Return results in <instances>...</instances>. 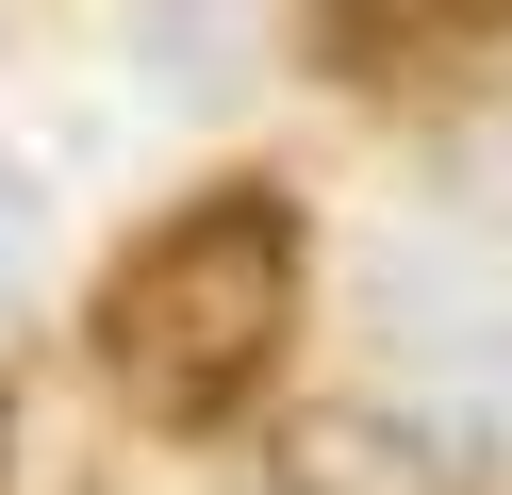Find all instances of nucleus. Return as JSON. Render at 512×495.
<instances>
[{
    "mask_svg": "<svg viewBox=\"0 0 512 495\" xmlns=\"http://www.w3.org/2000/svg\"><path fill=\"white\" fill-rule=\"evenodd\" d=\"M298 281H314V231L281 182H215L182 198L166 231H133L100 281V380L133 396L149 429H232L248 396H265L281 330H298Z\"/></svg>",
    "mask_w": 512,
    "mask_h": 495,
    "instance_id": "f257e3e1",
    "label": "nucleus"
},
{
    "mask_svg": "<svg viewBox=\"0 0 512 495\" xmlns=\"http://www.w3.org/2000/svg\"><path fill=\"white\" fill-rule=\"evenodd\" d=\"M265 479L281 495H479V429L413 413V396H314Z\"/></svg>",
    "mask_w": 512,
    "mask_h": 495,
    "instance_id": "f03ea898",
    "label": "nucleus"
},
{
    "mask_svg": "<svg viewBox=\"0 0 512 495\" xmlns=\"http://www.w3.org/2000/svg\"><path fill=\"white\" fill-rule=\"evenodd\" d=\"M331 66H446L479 33H512V0H298Z\"/></svg>",
    "mask_w": 512,
    "mask_h": 495,
    "instance_id": "7ed1b4c3",
    "label": "nucleus"
},
{
    "mask_svg": "<svg viewBox=\"0 0 512 495\" xmlns=\"http://www.w3.org/2000/svg\"><path fill=\"white\" fill-rule=\"evenodd\" d=\"M149 83L166 99H232L248 83V0H149Z\"/></svg>",
    "mask_w": 512,
    "mask_h": 495,
    "instance_id": "20e7f679",
    "label": "nucleus"
},
{
    "mask_svg": "<svg viewBox=\"0 0 512 495\" xmlns=\"http://www.w3.org/2000/svg\"><path fill=\"white\" fill-rule=\"evenodd\" d=\"M430 182H446V215H463V231H512V83L430 149Z\"/></svg>",
    "mask_w": 512,
    "mask_h": 495,
    "instance_id": "39448f33",
    "label": "nucleus"
},
{
    "mask_svg": "<svg viewBox=\"0 0 512 495\" xmlns=\"http://www.w3.org/2000/svg\"><path fill=\"white\" fill-rule=\"evenodd\" d=\"M17 281H34V165L0 149V297H17Z\"/></svg>",
    "mask_w": 512,
    "mask_h": 495,
    "instance_id": "423d86ee",
    "label": "nucleus"
},
{
    "mask_svg": "<svg viewBox=\"0 0 512 495\" xmlns=\"http://www.w3.org/2000/svg\"><path fill=\"white\" fill-rule=\"evenodd\" d=\"M479 429L512 446V330H496V363H479Z\"/></svg>",
    "mask_w": 512,
    "mask_h": 495,
    "instance_id": "0eeeda50",
    "label": "nucleus"
},
{
    "mask_svg": "<svg viewBox=\"0 0 512 495\" xmlns=\"http://www.w3.org/2000/svg\"><path fill=\"white\" fill-rule=\"evenodd\" d=\"M0 446H17V413H0Z\"/></svg>",
    "mask_w": 512,
    "mask_h": 495,
    "instance_id": "6e6552de",
    "label": "nucleus"
}]
</instances>
